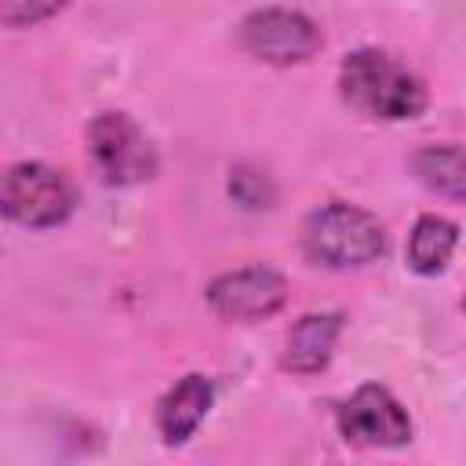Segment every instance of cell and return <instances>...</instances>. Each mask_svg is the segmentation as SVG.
Here are the masks:
<instances>
[{
    "label": "cell",
    "instance_id": "2",
    "mask_svg": "<svg viewBox=\"0 0 466 466\" xmlns=\"http://www.w3.org/2000/svg\"><path fill=\"white\" fill-rule=\"evenodd\" d=\"M302 251L313 266L328 269H357L386 251V229L382 222L357 208V204H324L306 215L302 222Z\"/></svg>",
    "mask_w": 466,
    "mask_h": 466
},
{
    "label": "cell",
    "instance_id": "5",
    "mask_svg": "<svg viewBox=\"0 0 466 466\" xmlns=\"http://www.w3.org/2000/svg\"><path fill=\"white\" fill-rule=\"evenodd\" d=\"M237 40L240 47L269 66H295L306 62L320 51V29L313 18H306L302 11H288V7H266V11H251L240 25H237Z\"/></svg>",
    "mask_w": 466,
    "mask_h": 466
},
{
    "label": "cell",
    "instance_id": "12",
    "mask_svg": "<svg viewBox=\"0 0 466 466\" xmlns=\"http://www.w3.org/2000/svg\"><path fill=\"white\" fill-rule=\"evenodd\" d=\"M229 197L244 208H269L273 204V182L266 178V171L255 167H233L229 175Z\"/></svg>",
    "mask_w": 466,
    "mask_h": 466
},
{
    "label": "cell",
    "instance_id": "6",
    "mask_svg": "<svg viewBox=\"0 0 466 466\" xmlns=\"http://www.w3.org/2000/svg\"><path fill=\"white\" fill-rule=\"evenodd\" d=\"M339 433L353 444L397 448L411 441V419L386 386L368 382L339 404Z\"/></svg>",
    "mask_w": 466,
    "mask_h": 466
},
{
    "label": "cell",
    "instance_id": "8",
    "mask_svg": "<svg viewBox=\"0 0 466 466\" xmlns=\"http://www.w3.org/2000/svg\"><path fill=\"white\" fill-rule=\"evenodd\" d=\"M342 335V313H306L284 339L280 368L291 375H317L328 368Z\"/></svg>",
    "mask_w": 466,
    "mask_h": 466
},
{
    "label": "cell",
    "instance_id": "9",
    "mask_svg": "<svg viewBox=\"0 0 466 466\" xmlns=\"http://www.w3.org/2000/svg\"><path fill=\"white\" fill-rule=\"evenodd\" d=\"M215 390L204 375H182L157 404V430L167 444H182L197 433L204 415L211 411Z\"/></svg>",
    "mask_w": 466,
    "mask_h": 466
},
{
    "label": "cell",
    "instance_id": "1",
    "mask_svg": "<svg viewBox=\"0 0 466 466\" xmlns=\"http://www.w3.org/2000/svg\"><path fill=\"white\" fill-rule=\"evenodd\" d=\"M339 91L346 106H353L360 116L371 120H415L426 109V87L422 80L393 62L382 51L360 47L342 58L339 69Z\"/></svg>",
    "mask_w": 466,
    "mask_h": 466
},
{
    "label": "cell",
    "instance_id": "10",
    "mask_svg": "<svg viewBox=\"0 0 466 466\" xmlns=\"http://www.w3.org/2000/svg\"><path fill=\"white\" fill-rule=\"evenodd\" d=\"M459 244V226L441 215H422L408 237V266L422 277H437Z\"/></svg>",
    "mask_w": 466,
    "mask_h": 466
},
{
    "label": "cell",
    "instance_id": "7",
    "mask_svg": "<svg viewBox=\"0 0 466 466\" xmlns=\"http://www.w3.org/2000/svg\"><path fill=\"white\" fill-rule=\"evenodd\" d=\"M284 302H288V280L269 266L229 269L208 284V306L222 320H237V324L273 317Z\"/></svg>",
    "mask_w": 466,
    "mask_h": 466
},
{
    "label": "cell",
    "instance_id": "4",
    "mask_svg": "<svg viewBox=\"0 0 466 466\" xmlns=\"http://www.w3.org/2000/svg\"><path fill=\"white\" fill-rule=\"evenodd\" d=\"M87 153L106 186H135L157 175V149L127 113H98L87 124Z\"/></svg>",
    "mask_w": 466,
    "mask_h": 466
},
{
    "label": "cell",
    "instance_id": "3",
    "mask_svg": "<svg viewBox=\"0 0 466 466\" xmlns=\"http://www.w3.org/2000/svg\"><path fill=\"white\" fill-rule=\"evenodd\" d=\"M76 193L69 178L40 160H22L0 171V215L25 229H51L73 215Z\"/></svg>",
    "mask_w": 466,
    "mask_h": 466
},
{
    "label": "cell",
    "instance_id": "13",
    "mask_svg": "<svg viewBox=\"0 0 466 466\" xmlns=\"http://www.w3.org/2000/svg\"><path fill=\"white\" fill-rule=\"evenodd\" d=\"M62 7H66V0H0V25L25 29V25L51 18Z\"/></svg>",
    "mask_w": 466,
    "mask_h": 466
},
{
    "label": "cell",
    "instance_id": "11",
    "mask_svg": "<svg viewBox=\"0 0 466 466\" xmlns=\"http://www.w3.org/2000/svg\"><path fill=\"white\" fill-rule=\"evenodd\" d=\"M411 171L415 178L448 197V200H462L466 193V167H462V149L455 142H444V146H422L419 153H411Z\"/></svg>",
    "mask_w": 466,
    "mask_h": 466
}]
</instances>
